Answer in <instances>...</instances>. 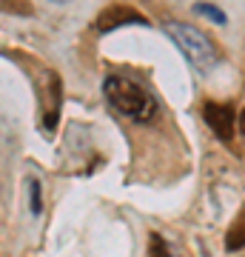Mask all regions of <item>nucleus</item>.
Wrapping results in <instances>:
<instances>
[{
  "instance_id": "obj_2",
  "label": "nucleus",
  "mask_w": 245,
  "mask_h": 257,
  "mask_svg": "<svg viewBox=\"0 0 245 257\" xmlns=\"http://www.w3.org/2000/svg\"><path fill=\"white\" fill-rule=\"evenodd\" d=\"M165 35L171 37L174 46L185 55V60H188L194 69L211 72V69L219 63V52L214 49V43L202 35L200 29L188 26V23H177V20H171V23H165Z\"/></svg>"
},
{
  "instance_id": "obj_10",
  "label": "nucleus",
  "mask_w": 245,
  "mask_h": 257,
  "mask_svg": "<svg viewBox=\"0 0 245 257\" xmlns=\"http://www.w3.org/2000/svg\"><path fill=\"white\" fill-rule=\"evenodd\" d=\"M55 3H66V0H55Z\"/></svg>"
},
{
  "instance_id": "obj_6",
  "label": "nucleus",
  "mask_w": 245,
  "mask_h": 257,
  "mask_svg": "<svg viewBox=\"0 0 245 257\" xmlns=\"http://www.w3.org/2000/svg\"><path fill=\"white\" fill-rule=\"evenodd\" d=\"M148 257H171L168 254V243H165L157 231L148 234Z\"/></svg>"
},
{
  "instance_id": "obj_5",
  "label": "nucleus",
  "mask_w": 245,
  "mask_h": 257,
  "mask_svg": "<svg viewBox=\"0 0 245 257\" xmlns=\"http://www.w3.org/2000/svg\"><path fill=\"white\" fill-rule=\"evenodd\" d=\"M225 248H228V251L245 248V209L236 214V220L231 223V229H228V234H225Z\"/></svg>"
},
{
  "instance_id": "obj_3",
  "label": "nucleus",
  "mask_w": 245,
  "mask_h": 257,
  "mask_svg": "<svg viewBox=\"0 0 245 257\" xmlns=\"http://www.w3.org/2000/svg\"><path fill=\"white\" fill-rule=\"evenodd\" d=\"M202 117L214 128V135L219 140H231L234 138V123H236V109L231 103H205L202 106Z\"/></svg>"
},
{
  "instance_id": "obj_1",
  "label": "nucleus",
  "mask_w": 245,
  "mask_h": 257,
  "mask_svg": "<svg viewBox=\"0 0 245 257\" xmlns=\"http://www.w3.org/2000/svg\"><path fill=\"white\" fill-rule=\"evenodd\" d=\"M103 94H106V100H109L120 114H126V117L134 120V123H148L157 111L154 97L145 92L140 83L128 80L123 74H109L106 83H103Z\"/></svg>"
},
{
  "instance_id": "obj_7",
  "label": "nucleus",
  "mask_w": 245,
  "mask_h": 257,
  "mask_svg": "<svg viewBox=\"0 0 245 257\" xmlns=\"http://www.w3.org/2000/svg\"><path fill=\"white\" fill-rule=\"evenodd\" d=\"M194 12H197V15H202V18L214 20V23H225V15H222V9L211 6V3H197V6H194Z\"/></svg>"
},
{
  "instance_id": "obj_9",
  "label": "nucleus",
  "mask_w": 245,
  "mask_h": 257,
  "mask_svg": "<svg viewBox=\"0 0 245 257\" xmlns=\"http://www.w3.org/2000/svg\"><path fill=\"white\" fill-rule=\"evenodd\" d=\"M239 132H242V138H245V109L239 111Z\"/></svg>"
},
{
  "instance_id": "obj_4",
  "label": "nucleus",
  "mask_w": 245,
  "mask_h": 257,
  "mask_svg": "<svg viewBox=\"0 0 245 257\" xmlns=\"http://www.w3.org/2000/svg\"><path fill=\"white\" fill-rule=\"evenodd\" d=\"M120 26H148V20H145V15H140L131 6H109L106 12H100V18L94 23V29L103 32V35L114 32Z\"/></svg>"
},
{
  "instance_id": "obj_8",
  "label": "nucleus",
  "mask_w": 245,
  "mask_h": 257,
  "mask_svg": "<svg viewBox=\"0 0 245 257\" xmlns=\"http://www.w3.org/2000/svg\"><path fill=\"white\" fill-rule=\"evenodd\" d=\"M32 211H35V214H40V183H37V180H32Z\"/></svg>"
}]
</instances>
